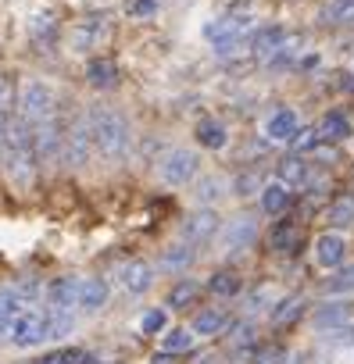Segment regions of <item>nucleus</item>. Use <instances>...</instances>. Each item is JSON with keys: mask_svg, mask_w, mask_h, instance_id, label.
Wrapping results in <instances>:
<instances>
[{"mask_svg": "<svg viewBox=\"0 0 354 364\" xmlns=\"http://www.w3.org/2000/svg\"><path fill=\"white\" fill-rule=\"evenodd\" d=\"M197 139H201V146H208V150H222V146H226V129H222L219 122H201V125H197Z\"/></svg>", "mask_w": 354, "mask_h": 364, "instance_id": "obj_30", "label": "nucleus"}, {"mask_svg": "<svg viewBox=\"0 0 354 364\" xmlns=\"http://www.w3.org/2000/svg\"><path fill=\"white\" fill-rule=\"evenodd\" d=\"M283 40H286V33H283V29H261V33H254V36H251V50H254L261 61H269V58L283 47Z\"/></svg>", "mask_w": 354, "mask_h": 364, "instance_id": "obj_19", "label": "nucleus"}, {"mask_svg": "<svg viewBox=\"0 0 354 364\" xmlns=\"http://www.w3.org/2000/svg\"><path fill=\"white\" fill-rule=\"evenodd\" d=\"M254 240H258V222L244 215V218H233V222L226 225V232H222V250H226V254H240V250H247Z\"/></svg>", "mask_w": 354, "mask_h": 364, "instance_id": "obj_8", "label": "nucleus"}, {"mask_svg": "<svg viewBox=\"0 0 354 364\" xmlns=\"http://www.w3.org/2000/svg\"><path fill=\"white\" fill-rule=\"evenodd\" d=\"M194 346V328H172V332H165V339H161V350L165 353H183V350H190Z\"/></svg>", "mask_w": 354, "mask_h": 364, "instance_id": "obj_28", "label": "nucleus"}, {"mask_svg": "<svg viewBox=\"0 0 354 364\" xmlns=\"http://www.w3.org/2000/svg\"><path fill=\"white\" fill-rule=\"evenodd\" d=\"M347 318H350V307L347 304H340V300H333V304H322L318 311H315V328H340V325H347Z\"/></svg>", "mask_w": 354, "mask_h": 364, "instance_id": "obj_18", "label": "nucleus"}, {"mask_svg": "<svg viewBox=\"0 0 354 364\" xmlns=\"http://www.w3.org/2000/svg\"><path fill=\"white\" fill-rule=\"evenodd\" d=\"M61 154H65V161H68L72 168H83V164L90 161V154H93V125H90V118H76V122H72Z\"/></svg>", "mask_w": 354, "mask_h": 364, "instance_id": "obj_6", "label": "nucleus"}, {"mask_svg": "<svg viewBox=\"0 0 354 364\" xmlns=\"http://www.w3.org/2000/svg\"><path fill=\"white\" fill-rule=\"evenodd\" d=\"M40 364H68V360H65V353H51V357H43Z\"/></svg>", "mask_w": 354, "mask_h": 364, "instance_id": "obj_43", "label": "nucleus"}, {"mask_svg": "<svg viewBox=\"0 0 354 364\" xmlns=\"http://www.w3.org/2000/svg\"><path fill=\"white\" fill-rule=\"evenodd\" d=\"M86 79H90L97 90H111V86L118 82V68H115V61H108V58H97V61H90V68H86Z\"/></svg>", "mask_w": 354, "mask_h": 364, "instance_id": "obj_20", "label": "nucleus"}, {"mask_svg": "<svg viewBox=\"0 0 354 364\" xmlns=\"http://www.w3.org/2000/svg\"><path fill=\"white\" fill-rule=\"evenodd\" d=\"M208 289L215 296H236L240 293V279H236V272H215L212 282H208Z\"/></svg>", "mask_w": 354, "mask_h": 364, "instance_id": "obj_31", "label": "nucleus"}, {"mask_svg": "<svg viewBox=\"0 0 354 364\" xmlns=\"http://www.w3.org/2000/svg\"><path fill=\"white\" fill-rule=\"evenodd\" d=\"M326 222H329L333 229H350V225H354V200H350V197L333 200L329 211H326Z\"/></svg>", "mask_w": 354, "mask_h": 364, "instance_id": "obj_22", "label": "nucleus"}, {"mask_svg": "<svg viewBox=\"0 0 354 364\" xmlns=\"http://www.w3.org/2000/svg\"><path fill=\"white\" fill-rule=\"evenodd\" d=\"M197 296H201V286L190 282V279H183V282H175V286H172V293H168V307H175V311H179V307H190Z\"/></svg>", "mask_w": 354, "mask_h": 364, "instance_id": "obj_24", "label": "nucleus"}, {"mask_svg": "<svg viewBox=\"0 0 354 364\" xmlns=\"http://www.w3.org/2000/svg\"><path fill=\"white\" fill-rule=\"evenodd\" d=\"M343 257H347V243H343L340 232H322V236L315 240V261H318L322 268H340Z\"/></svg>", "mask_w": 354, "mask_h": 364, "instance_id": "obj_10", "label": "nucleus"}, {"mask_svg": "<svg viewBox=\"0 0 354 364\" xmlns=\"http://www.w3.org/2000/svg\"><path fill=\"white\" fill-rule=\"evenodd\" d=\"M222 328H226V311H219V307H208V311H201L194 318V332L197 336H219Z\"/></svg>", "mask_w": 354, "mask_h": 364, "instance_id": "obj_21", "label": "nucleus"}, {"mask_svg": "<svg viewBox=\"0 0 354 364\" xmlns=\"http://www.w3.org/2000/svg\"><path fill=\"white\" fill-rule=\"evenodd\" d=\"M279 182H286V186H304L308 182V164L301 157H286L279 164Z\"/></svg>", "mask_w": 354, "mask_h": 364, "instance_id": "obj_26", "label": "nucleus"}, {"mask_svg": "<svg viewBox=\"0 0 354 364\" xmlns=\"http://www.w3.org/2000/svg\"><path fill=\"white\" fill-rule=\"evenodd\" d=\"M219 225H222V218H219L212 208H201V211H194V215L183 222V240H187V243H208V240L219 232Z\"/></svg>", "mask_w": 354, "mask_h": 364, "instance_id": "obj_7", "label": "nucleus"}, {"mask_svg": "<svg viewBox=\"0 0 354 364\" xmlns=\"http://www.w3.org/2000/svg\"><path fill=\"white\" fill-rule=\"evenodd\" d=\"M150 364H175V360H172V353H165V350H161V353H157Z\"/></svg>", "mask_w": 354, "mask_h": 364, "instance_id": "obj_44", "label": "nucleus"}, {"mask_svg": "<svg viewBox=\"0 0 354 364\" xmlns=\"http://www.w3.org/2000/svg\"><path fill=\"white\" fill-rule=\"evenodd\" d=\"M79 307V279H58L51 282V311H72Z\"/></svg>", "mask_w": 354, "mask_h": 364, "instance_id": "obj_13", "label": "nucleus"}, {"mask_svg": "<svg viewBox=\"0 0 354 364\" xmlns=\"http://www.w3.org/2000/svg\"><path fill=\"white\" fill-rule=\"evenodd\" d=\"M165 321H168V318H165V311H157V307H154V311H147V314L140 318V328H143L147 336H154V332H161V328H165Z\"/></svg>", "mask_w": 354, "mask_h": 364, "instance_id": "obj_37", "label": "nucleus"}, {"mask_svg": "<svg viewBox=\"0 0 354 364\" xmlns=\"http://www.w3.org/2000/svg\"><path fill=\"white\" fill-rule=\"evenodd\" d=\"M304 311V296H286L272 307V325H290L293 318H301Z\"/></svg>", "mask_w": 354, "mask_h": 364, "instance_id": "obj_27", "label": "nucleus"}, {"mask_svg": "<svg viewBox=\"0 0 354 364\" xmlns=\"http://www.w3.org/2000/svg\"><path fill=\"white\" fill-rule=\"evenodd\" d=\"M54 107H58V93L47 82H29L22 90V118L26 122L40 125V122H47L54 114Z\"/></svg>", "mask_w": 354, "mask_h": 364, "instance_id": "obj_5", "label": "nucleus"}, {"mask_svg": "<svg viewBox=\"0 0 354 364\" xmlns=\"http://www.w3.org/2000/svg\"><path fill=\"white\" fill-rule=\"evenodd\" d=\"M226 193H229V182H226L222 175H204L197 186H194V200L204 204V208H208V204H219Z\"/></svg>", "mask_w": 354, "mask_h": 364, "instance_id": "obj_14", "label": "nucleus"}, {"mask_svg": "<svg viewBox=\"0 0 354 364\" xmlns=\"http://www.w3.org/2000/svg\"><path fill=\"white\" fill-rule=\"evenodd\" d=\"M108 304V282L104 279H83L79 282V307L83 311H100Z\"/></svg>", "mask_w": 354, "mask_h": 364, "instance_id": "obj_15", "label": "nucleus"}, {"mask_svg": "<svg viewBox=\"0 0 354 364\" xmlns=\"http://www.w3.org/2000/svg\"><path fill=\"white\" fill-rule=\"evenodd\" d=\"M47 325H51V314L43 311V307H22L19 314H15V321H11V343L19 346V350H29V346H36V343H43L47 339Z\"/></svg>", "mask_w": 354, "mask_h": 364, "instance_id": "obj_3", "label": "nucleus"}, {"mask_svg": "<svg viewBox=\"0 0 354 364\" xmlns=\"http://www.w3.org/2000/svg\"><path fill=\"white\" fill-rule=\"evenodd\" d=\"M0 107H4V79H0Z\"/></svg>", "mask_w": 354, "mask_h": 364, "instance_id": "obj_46", "label": "nucleus"}, {"mask_svg": "<svg viewBox=\"0 0 354 364\" xmlns=\"http://www.w3.org/2000/svg\"><path fill=\"white\" fill-rule=\"evenodd\" d=\"M118 279H122V289L125 293H147L150 282H154V268L147 261H129V264H122Z\"/></svg>", "mask_w": 354, "mask_h": 364, "instance_id": "obj_11", "label": "nucleus"}, {"mask_svg": "<svg viewBox=\"0 0 354 364\" xmlns=\"http://www.w3.org/2000/svg\"><path fill=\"white\" fill-rule=\"evenodd\" d=\"M261 208H265V215H283L290 208V186L286 182H269L261 190Z\"/></svg>", "mask_w": 354, "mask_h": 364, "instance_id": "obj_17", "label": "nucleus"}, {"mask_svg": "<svg viewBox=\"0 0 354 364\" xmlns=\"http://www.w3.org/2000/svg\"><path fill=\"white\" fill-rule=\"evenodd\" d=\"M90 125H93V143H97L104 161H122L129 154V125H125V118L118 111L93 107L90 111Z\"/></svg>", "mask_w": 354, "mask_h": 364, "instance_id": "obj_2", "label": "nucleus"}, {"mask_svg": "<svg viewBox=\"0 0 354 364\" xmlns=\"http://www.w3.org/2000/svg\"><path fill=\"white\" fill-rule=\"evenodd\" d=\"M190 261H194V250H190V243L168 247V250L161 254V268H165V272H183Z\"/></svg>", "mask_w": 354, "mask_h": 364, "instance_id": "obj_25", "label": "nucleus"}, {"mask_svg": "<svg viewBox=\"0 0 354 364\" xmlns=\"http://www.w3.org/2000/svg\"><path fill=\"white\" fill-rule=\"evenodd\" d=\"M58 150H65V143L58 139V125L47 118L33 129V154H36V161L51 164V161H58Z\"/></svg>", "mask_w": 354, "mask_h": 364, "instance_id": "obj_9", "label": "nucleus"}, {"mask_svg": "<svg viewBox=\"0 0 354 364\" xmlns=\"http://www.w3.org/2000/svg\"><path fill=\"white\" fill-rule=\"evenodd\" d=\"M197 168H201V157L187 146H175L157 161V175H161L165 186H187V182L197 175Z\"/></svg>", "mask_w": 354, "mask_h": 364, "instance_id": "obj_4", "label": "nucleus"}, {"mask_svg": "<svg viewBox=\"0 0 354 364\" xmlns=\"http://www.w3.org/2000/svg\"><path fill=\"white\" fill-rule=\"evenodd\" d=\"M326 22H333V26L354 22V0H333V4L326 8Z\"/></svg>", "mask_w": 354, "mask_h": 364, "instance_id": "obj_33", "label": "nucleus"}, {"mask_svg": "<svg viewBox=\"0 0 354 364\" xmlns=\"http://www.w3.org/2000/svg\"><path fill=\"white\" fill-rule=\"evenodd\" d=\"M297 114L290 111V107H283V111H276L269 122H265V136L272 139V143H290L293 136H297Z\"/></svg>", "mask_w": 354, "mask_h": 364, "instance_id": "obj_12", "label": "nucleus"}, {"mask_svg": "<svg viewBox=\"0 0 354 364\" xmlns=\"http://www.w3.org/2000/svg\"><path fill=\"white\" fill-rule=\"evenodd\" d=\"M279 360H283V353H279V350H272V353H261V357H258V364H279Z\"/></svg>", "mask_w": 354, "mask_h": 364, "instance_id": "obj_42", "label": "nucleus"}, {"mask_svg": "<svg viewBox=\"0 0 354 364\" xmlns=\"http://www.w3.org/2000/svg\"><path fill=\"white\" fill-rule=\"evenodd\" d=\"M290 143H293V150H311L318 143V129H297V136Z\"/></svg>", "mask_w": 354, "mask_h": 364, "instance_id": "obj_39", "label": "nucleus"}, {"mask_svg": "<svg viewBox=\"0 0 354 364\" xmlns=\"http://www.w3.org/2000/svg\"><path fill=\"white\" fill-rule=\"evenodd\" d=\"M326 346H333V350H354V325L329 328V336H326Z\"/></svg>", "mask_w": 354, "mask_h": 364, "instance_id": "obj_36", "label": "nucleus"}, {"mask_svg": "<svg viewBox=\"0 0 354 364\" xmlns=\"http://www.w3.org/2000/svg\"><path fill=\"white\" fill-rule=\"evenodd\" d=\"M0 146H4V164L8 175L15 178V186H29L33 182V122H26L22 114L8 118L4 136H0Z\"/></svg>", "mask_w": 354, "mask_h": 364, "instance_id": "obj_1", "label": "nucleus"}, {"mask_svg": "<svg viewBox=\"0 0 354 364\" xmlns=\"http://www.w3.org/2000/svg\"><path fill=\"white\" fill-rule=\"evenodd\" d=\"M326 293L329 296H343V293H354V264L340 268L329 282H326Z\"/></svg>", "mask_w": 354, "mask_h": 364, "instance_id": "obj_32", "label": "nucleus"}, {"mask_svg": "<svg viewBox=\"0 0 354 364\" xmlns=\"http://www.w3.org/2000/svg\"><path fill=\"white\" fill-rule=\"evenodd\" d=\"M22 307H29L26 304V296L19 293V289H0V336L4 332H11V321H15V314L22 311Z\"/></svg>", "mask_w": 354, "mask_h": 364, "instance_id": "obj_16", "label": "nucleus"}, {"mask_svg": "<svg viewBox=\"0 0 354 364\" xmlns=\"http://www.w3.org/2000/svg\"><path fill=\"white\" fill-rule=\"evenodd\" d=\"M265 186H261V175L258 171H244L236 182H233V193L236 197H254V193H261Z\"/></svg>", "mask_w": 354, "mask_h": 364, "instance_id": "obj_35", "label": "nucleus"}, {"mask_svg": "<svg viewBox=\"0 0 354 364\" xmlns=\"http://www.w3.org/2000/svg\"><path fill=\"white\" fill-rule=\"evenodd\" d=\"M76 325V314L72 311H51V325H47V339H58V336H68Z\"/></svg>", "mask_w": 354, "mask_h": 364, "instance_id": "obj_34", "label": "nucleus"}, {"mask_svg": "<svg viewBox=\"0 0 354 364\" xmlns=\"http://www.w3.org/2000/svg\"><path fill=\"white\" fill-rule=\"evenodd\" d=\"M272 304V289L269 286H261V289H254L251 296H247V307L251 311H261V307H269Z\"/></svg>", "mask_w": 354, "mask_h": 364, "instance_id": "obj_40", "label": "nucleus"}, {"mask_svg": "<svg viewBox=\"0 0 354 364\" xmlns=\"http://www.w3.org/2000/svg\"><path fill=\"white\" fill-rule=\"evenodd\" d=\"M343 90H354V75H343Z\"/></svg>", "mask_w": 354, "mask_h": 364, "instance_id": "obj_45", "label": "nucleus"}, {"mask_svg": "<svg viewBox=\"0 0 354 364\" xmlns=\"http://www.w3.org/2000/svg\"><path fill=\"white\" fill-rule=\"evenodd\" d=\"M297 243H301V229H297L293 222H279V225L272 229V250H283V254H290Z\"/></svg>", "mask_w": 354, "mask_h": 364, "instance_id": "obj_23", "label": "nucleus"}, {"mask_svg": "<svg viewBox=\"0 0 354 364\" xmlns=\"http://www.w3.org/2000/svg\"><path fill=\"white\" fill-rule=\"evenodd\" d=\"M254 343V328L251 325H236L233 328V346H251Z\"/></svg>", "mask_w": 354, "mask_h": 364, "instance_id": "obj_41", "label": "nucleus"}, {"mask_svg": "<svg viewBox=\"0 0 354 364\" xmlns=\"http://www.w3.org/2000/svg\"><path fill=\"white\" fill-rule=\"evenodd\" d=\"M129 15H132V18H154V15H157V0H132Z\"/></svg>", "mask_w": 354, "mask_h": 364, "instance_id": "obj_38", "label": "nucleus"}, {"mask_svg": "<svg viewBox=\"0 0 354 364\" xmlns=\"http://www.w3.org/2000/svg\"><path fill=\"white\" fill-rule=\"evenodd\" d=\"M350 136V125L343 114H326L322 125H318V139H347Z\"/></svg>", "mask_w": 354, "mask_h": 364, "instance_id": "obj_29", "label": "nucleus"}]
</instances>
